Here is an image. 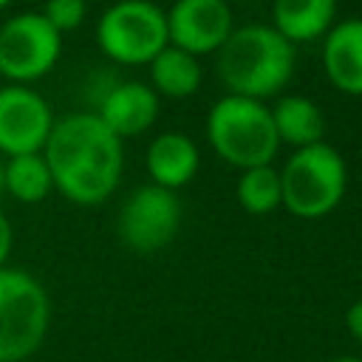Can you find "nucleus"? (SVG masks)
<instances>
[{
	"label": "nucleus",
	"mask_w": 362,
	"mask_h": 362,
	"mask_svg": "<svg viewBox=\"0 0 362 362\" xmlns=\"http://www.w3.org/2000/svg\"><path fill=\"white\" fill-rule=\"evenodd\" d=\"M322 65L334 88L348 96H362V17H348L328 28Z\"/></svg>",
	"instance_id": "nucleus-12"
},
{
	"label": "nucleus",
	"mask_w": 362,
	"mask_h": 362,
	"mask_svg": "<svg viewBox=\"0 0 362 362\" xmlns=\"http://www.w3.org/2000/svg\"><path fill=\"white\" fill-rule=\"evenodd\" d=\"M206 139L223 161L240 170L272 164V158L280 150L272 110L257 99H246L235 93L221 96L209 107Z\"/></svg>",
	"instance_id": "nucleus-3"
},
{
	"label": "nucleus",
	"mask_w": 362,
	"mask_h": 362,
	"mask_svg": "<svg viewBox=\"0 0 362 362\" xmlns=\"http://www.w3.org/2000/svg\"><path fill=\"white\" fill-rule=\"evenodd\" d=\"M201 79H204V71L198 65V57H192L175 45L161 48L150 59V82H153L150 88L156 93H164L173 99H187V96L198 93Z\"/></svg>",
	"instance_id": "nucleus-16"
},
{
	"label": "nucleus",
	"mask_w": 362,
	"mask_h": 362,
	"mask_svg": "<svg viewBox=\"0 0 362 362\" xmlns=\"http://www.w3.org/2000/svg\"><path fill=\"white\" fill-rule=\"evenodd\" d=\"M96 116L119 139L139 136L158 116V93L144 82H119L102 96Z\"/></svg>",
	"instance_id": "nucleus-11"
},
{
	"label": "nucleus",
	"mask_w": 362,
	"mask_h": 362,
	"mask_svg": "<svg viewBox=\"0 0 362 362\" xmlns=\"http://www.w3.org/2000/svg\"><path fill=\"white\" fill-rule=\"evenodd\" d=\"M62 54V34L40 11L11 14L0 25V76L8 85H31L54 71Z\"/></svg>",
	"instance_id": "nucleus-7"
},
{
	"label": "nucleus",
	"mask_w": 362,
	"mask_h": 362,
	"mask_svg": "<svg viewBox=\"0 0 362 362\" xmlns=\"http://www.w3.org/2000/svg\"><path fill=\"white\" fill-rule=\"evenodd\" d=\"M11 243H14V232H11V221L6 218V212L0 209V269L6 266L8 255H11Z\"/></svg>",
	"instance_id": "nucleus-20"
},
{
	"label": "nucleus",
	"mask_w": 362,
	"mask_h": 362,
	"mask_svg": "<svg viewBox=\"0 0 362 362\" xmlns=\"http://www.w3.org/2000/svg\"><path fill=\"white\" fill-rule=\"evenodd\" d=\"M345 328L356 342H362V300L351 303V308L345 311Z\"/></svg>",
	"instance_id": "nucleus-21"
},
{
	"label": "nucleus",
	"mask_w": 362,
	"mask_h": 362,
	"mask_svg": "<svg viewBox=\"0 0 362 362\" xmlns=\"http://www.w3.org/2000/svg\"><path fill=\"white\" fill-rule=\"evenodd\" d=\"M48 25L59 34H68V31H76L88 14V6L85 0H45L42 11H40Z\"/></svg>",
	"instance_id": "nucleus-19"
},
{
	"label": "nucleus",
	"mask_w": 362,
	"mask_h": 362,
	"mask_svg": "<svg viewBox=\"0 0 362 362\" xmlns=\"http://www.w3.org/2000/svg\"><path fill=\"white\" fill-rule=\"evenodd\" d=\"M51 303L42 283L23 269H0V362L34 356L48 334Z\"/></svg>",
	"instance_id": "nucleus-5"
},
{
	"label": "nucleus",
	"mask_w": 362,
	"mask_h": 362,
	"mask_svg": "<svg viewBox=\"0 0 362 362\" xmlns=\"http://www.w3.org/2000/svg\"><path fill=\"white\" fill-rule=\"evenodd\" d=\"M164 14L170 45L192 57L215 54L235 31L226 0H175Z\"/></svg>",
	"instance_id": "nucleus-10"
},
{
	"label": "nucleus",
	"mask_w": 362,
	"mask_h": 362,
	"mask_svg": "<svg viewBox=\"0 0 362 362\" xmlns=\"http://www.w3.org/2000/svg\"><path fill=\"white\" fill-rule=\"evenodd\" d=\"M42 158L54 189L79 206H96L113 195L124 170L122 139L96 113H68L54 122Z\"/></svg>",
	"instance_id": "nucleus-1"
},
{
	"label": "nucleus",
	"mask_w": 362,
	"mask_h": 362,
	"mask_svg": "<svg viewBox=\"0 0 362 362\" xmlns=\"http://www.w3.org/2000/svg\"><path fill=\"white\" fill-rule=\"evenodd\" d=\"M54 122L51 105L34 88L8 82L0 88V153L6 158L42 153Z\"/></svg>",
	"instance_id": "nucleus-9"
},
{
	"label": "nucleus",
	"mask_w": 362,
	"mask_h": 362,
	"mask_svg": "<svg viewBox=\"0 0 362 362\" xmlns=\"http://www.w3.org/2000/svg\"><path fill=\"white\" fill-rule=\"evenodd\" d=\"M54 178L42 158V153L8 156L3 161V192H8L20 204H40L51 195Z\"/></svg>",
	"instance_id": "nucleus-17"
},
{
	"label": "nucleus",
	"mask_w": 362,
	"mask_h": 362,
	"mask_svg": "<svg viewBox=\"0 0 362 362\" xmlns=\"http://www.w3.org/2000/svg\"><path fill=\"white\" fill-rule=\"evenodd\" d=\"M215 54L218 76L235 96L263 102L280 93L294 74V45L263 23L235 28Z\"/></svg>",
	"instance_id": "nucleus-2"
},
{
	"label": "nucleus",
	"mask_w": 362,
	"mask_h": 362,
	"mask_svg": "<svg viewBox=\"0 0 362 362\" xmlns=\"http://www.w3.org/2000/svg\"><path fill=\"white\" fill-rule=\"evenodd\" d=\"M11 3H14V0H0V11H3V8H8Z\"/></svg>",
	"instance_id": "nucleus-23"
},
{
	"label": "nucleus",
	"mask_w": 362,
	"mask_h": 362,
	"mask_svg": "<svg viewBox=\"0 0 362 362\" xmlns=\"http://www.w3.org/2000/svg\"><path fill=\"white\" fill-rule=\"evenodd\" d=\"M331 362H362V359H356V356H339V359H331Z\"/></svg>",
	"instance_id": "nucleus-22"
},
{
	"label": "nucleus",
	"mask_w": 362,
	"mask_h": 362,
	"mask_svg": "<svg viewBox=\"0 0 362 362\" xmlns=\"http://www.w3.org/2000/svg\"><path fill=\"white\" fill-rule=\"evenodd\" d=\"M348 170L337 147L317 141L294 150V156L280 170L283 206L305 221L334 212L345 195Z\"/></svg>",
	"instance_id": "nucleus-4"
},
{
	"label": "nucleus",
	"mask_w": 362,
	"mask_h": 362,
	"mask_svg": "<svg viewBox=\"0 0 362 362\" xmlns=\"http://www.w3.org/2000/svg\"><path fill=\"white\" fill-rule=\"evenodd\" d=\"M0 192H3V158H0Z\"/></svg>",
	"instance_id": "nucleus-24"
},
{
	"label": "nucleus",
	"mask_w": 362,
	"mask_h": 362,
	"mask_svg": "<svg viewBox=\"0 0 362 362\" xmlns=\"http://www.w3.org/2000/svg\"><path fill=\"white\" fill-rule=\"evenodd\" d=\"M96 42L113 62L150 65V59L170 45L167 14L153 0H119L99 17Z\"/></svg>",
	"instance_id": "nucleus-6"
},
{
	"label": "nucleus",
	"mask_w": 362,
	"mask_h": 362,
	"mask_svg": "<svg viewBox=\"0 0 362 362\" xmlns=\"http://www.w3.org/2000/svg\"><path fill=\"white\" fill-rule=\"evenodd\" d=\"M181 226V201L173 189L144 184L119 209V238L130 252L153 255L173 243Z\"/></svg>",
	"instance_id": "nucleus-8"
},
{
	"label": "nucleus",
	"mask_w": 362,
	"mask_h": 362,
	"mask_svg": "<svg viewBox=\"0 0 362 362\" xmlns=\"http://www.w3.org/2000/svg\"><path fill=\"white\" fill-rule=\"evenodd\" d=\"M337 17V0H274L272 20L274 31H280L291 45L303 40H314L328 34Z\"/></svg>",
	"instance_id": "nucleus-14"
},
{
	"label": "nucleus",
	"mask_w": 362,
	"mask_h": 362,
	"mask_svg": "<svg viewBox=\"0 0 362 362\" xmlns=\"http://www.w3.org/2000/svg\"><path fill=\"white\" fill-rule=\"evenodd\" d=\"M238 204L249 215H269L277 206H283V192H280V173L272 164L263 167H249L238 178Z\"/></svg>",
	"instance_id": "nucleus-18"
},
{
	"label": "nucleus",
	"mask_w": 362,
	"mask_h": 362,
	"mask_svg": "<svg viewBox=\"0 0 362 362\" xmlns=\"http://www.w3.org/2000/svg\"><path fill=\"white\" fill-rule=\"evenodd\" d=\"M198 161L201 156L195 141L178 130H167L156 136L147 147V173L153 184L173 192L192 181V175L198 173Z\"/></svg>",
	"instance_id": "nucleus-13"
},
{
	"label": "nucleus",
	"mask_w": 362,
	"mask_h": 362,
	"mask_svg": "<svg viewBox=\"0 0 362 362\" xmlns=\"http://www.w3.org/2000/svg\"><path fill=\"white\" fill-rule=\"evenodd\" d=\"M269 110H272V122H274V130H277L280 144L286 141V144H294L300 150V147H308V144L322 141V130H325L322 110L308 96L286 93Z\"/></svg>",
	"instance_id": "nucleus-15"
}]
</instances>
